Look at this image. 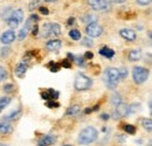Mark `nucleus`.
Listing matches in <instances>:
<instances>
[{
  "mask_svg": "<svg viewBox=\"0 0 152 146\" xmlns=\"http://www.w3.org/2000/svg\"><path fill=\"white\" fill-rule=\"evenodd\" d=\"M111 103L115 104V105L122 103V96L118 93V92H115V93L112 95V97H111Z\"/></svg>",
  "mask_w": 152,
  "mask_h": 146,
  "instance_id": "25",
  "label": "nucleus"
},
{
  "mask_svg": "<svg viewBox=\"0 0 152 146\" xmlns=\"http://www.w3.org/2000/svg\"><path fill=\"white\" fill-rule=\"evenodd\" d=\"M120 74H118V69L117 68H108L104 73V81L105 84L109 89H115L117 87L118 82H120Z\"/></svg>",
  "mask_w": 152,
  "mask_h": 146,
  "instance_id": "2",
  "label": "nucleus"
},
{
  "mask_svg": "<svg viewBox=\"0 0 152 146\" xmlns=\"http://www.w3.org/2000/svg\"><path fill=\"white\" fill-rule=\"evenodd\" d=\"M143 127L145 129V130H148L149 132H151L152 130V120L150 118H148V119H144L143 120Z\"/></svg>",
  "mask_w": 152,
  "mask_h": 146,
  "instance_id": "26",
  "label": "nucleus"
},
{
  "mask_svg": "<svg viewBox=\"0 0 152 146\" xmlns=\"http://www.w3.org/2000/svg\"><path fill=\"white\" fill-rule=\"evenodd\" d=\"M86 33L88 37H98L103 34V27L97 22L88 24V26L86 27Z\"/></svg>",
  "mask_w": 152,
  "mask_h": 146,
  "instance_id": "6",
  "label": "nucleus"
},
{
  "mask_svg": "<svg viewBox=\"0 0 152 146\" xmlns=\"http://www.w3.org/2000/svg\"><path fill=\"white\" fill-rule=\"evenodd\" d=\"M140 58H142V53H140L139 49H135V50H131V52L129 53V60L132 61V62L138 61Z\"/></svg>",
  "mask_w": 152,
  "mask_h": 146,
  "instance_id": "20",
  "label": "nucleus"
},
{
  "mask_svg": "<svg viewBox=\"0 0 152 146\" xmlns=\"http://www.w3.org/2000/svg\"><path fill=\"white\" fill-rule=\"evenodd\" d=\"M92 58H94V54L91 52H87L86 55H84V58H88V60H91Z\"/></svg>",
  "mask_w": 152,
  "mask_h": 146,
  "instance_id": "42",
  "label": "nucleus"
},
{
  "mask_svg": "<svg viewBox=\"0 0 152 146\" xmlns=\"http://www.w3.org/2000/svg\"><path fill=\"white\" fill-rule=\"evenodd\" d=\"M9 48H2L1 49V56L2 58H6V56H8V54H9Z\"/></svg>",
  "mask_w": 152,
  "mask_h": 146,
  "instance_id": "38",
  "label": "nucleus"
},
{
  "mask_svg": "<svg viewBox=\"0 0 152 146\" xmlns=\"http://www.w3.org/2000/svg\"><path fill=\"white\" fill-rule=\"evenodd\" d=\"M69 36H70L73 40L77 41V40H80V39H81V32H80V30H77V29H71V30L69 32Z\"/></svg>",
  "mask_w": 152,
  "mask_h": 146,
  "instance_id": "23",
  "label": "nucleus"
},
{
  "mask_svg": "<svg viewBox=\"0 0 152 146\" xmlns=\"http://www.w3.org/2000/svg\"><path fill=\"white\" fill-rule=\"evenodd\" d=\"M0 146H8V145H6V144H1V143H0Z\"/></svg>",
  "mask_w": 152,
  "mask_h": 146,
  "instance_id": "49",
  "label": "nucleus"
},
{
  "mask_svg": "<svg viewBox=\"0 0 152 146\" xmlns=\"http://www.w3.org/2000/svg\"><path fill=\"white\" fill-rule=\"evenodd\" d=\"M26 71H27V63L26 62H24V61H21V62H19L18 63V65H17V68H15V71H14V74L18 76V77H24L25 76V74H26Z\"/></svg>",
  "mask_w": 152,
  "mask_h": 146,
  "instance_id": "12",
  "label": "nucleus"
},
{
  "mask_svg": "<svg viewBox=\"0 0 152 146\" xmlns=\"http://www.w3.org/2000/svg\"><path fill=\"white\" fill-rule=\"evenodd\" d=\"M98 137V132L95 127L92 126H88L86 129H83L80 134H79V139L77 142L81 144V145H88V144H91L94 143Z\"/></svg>",
  "mask_w": 152,
  "mask_h": 146,
  "instance_id": "1",
  "label": "nucleus"
},
{
  "mask_svg": "<svg viewBox=\"0 0 152 146\" xmlns=\"http://www.w3.org/2000/svg\"><path fill=\"white\" fill-rule=\"evenodd\" d=\"M55 142H56V137H55V136H50V134H49V136H43V137L40 139V144L45 146L53 145Z\"/></svg>",
  "mask_w": 152,
  "mask_h": 146,
  "instance_id": "16",
  "label": "nucleus"
},
{
  "mask_svg": "<svg viewBox=\"0 0 152 146\" xmlns=\"http://www.w3.org/2000/svg\"><path fill=\"white\" fill-rule=\"evenodd\" d=\"M151 2V0H137V4L140 5V6H146Z\"/></svg>",
  "mask_w": 152,
  "mask_h": 146,
  "instance_id": "39",
  "label": "nucleus"
},
{
  "mask_svg": "<svg viewBox=\"0 0 152 146\" xmlns=\"http://www.w3.org/2000/svg\"><path fill=\"white\" fill-rule=\"evenodd\" d=\"M40 12H41L43 15H48V14H49V11H48L46 7H40Z\"/></svg>",
  "mask_w": 152,
  "mask_h": 146,
  "instance_id": "40",
  "label": "nucleus"
},
{
  "mask_svg": "<svg viewBox=\"0 0 152 146\" xmlns=\"http://www.w3.org/2000/svg\"><path fill=\"white\" fill-rule=\"evenodd\" d=\"M82 45H83V46H86V47H91V46L94 45V42H92V40H91V39L87 37V39H83V40H82Z\"/></svg>",
  "mask_w": 152,
  "mask_h": 146,
  "instance_id": "32",
  "label": "nucleus"
},
{
  "mask_svg": "<svg viewBox=\"0 0 152 146\" xmlns=\"http://www.w3.org/2000/svg\"><path fill=\"white\" fill-rule=\"evenodd\" d=\"M97 18L92 14H86L83 18H82V21L86 22V24H92V22H96Z\"/></svg>",
  "mask_w": 152,
  "mask_h": 146,
  "instance_id": "22",
  "label": "nucleus"
},
{
  "mask_svg": "<svg viewBox=\"0 0 152 146\" xmlns=\"http://www.w3.org/2000/svg\"><path fill=\"white\" fill-rule=\"evenodd\" d=\"M99 54H101L102 56H104V58H114V55H115V52H114L112 49L108 48V47H103L102 49H99Z\"/></svg>",
  "mask_w": 152,
  "mask_h": 146,
  "instance_id": "17",
  "label": "nucleus"
},
{
  "mask_svg": "<svg viewBox=\"0 0 152 146\" xmlns=\"http://www.w3.org/2000/svg\"><path fill=\"white\" fill-rule=\"evenodd\" d=\"M45 1H47V2H54V1H56V0H45Z\"/></svg>",
  "mask_w": 152,
  "mask_h": 146,
  "instance_id": "48",
  "label": "nucleus"
},
{
  "mask_svg": "<svg viewBox=\"0 0 152 146\" xmlns=\"http://www.w3.org/2000/svg\"><path fill=\"white\" fill-rule=\"evenodd\" d=\"M102 119H104V120H108V119H109V116H108L107 114H103V115H102Z\"/></svg>",
  "mask_w": 152,
  "mask_h": 146,
  "instance_id": "45",
  "label": "nucleus"
},
{
  "mask_svg": "<svg viewBox=\"0 0 152 146\" xmlns=\"http://www.w3.org/2000/svg\"><path fill=\"white\" fill-rule=\"evenodd\" d=\"M74 22H75V18H69L67 20V26H73Z\"/></svg>",
  "mask_w": 152,
  "mask_h": 146,
  "instance_id": "41",
  "label": "nucleus"
},
{
  "mask_svg": "<svg viewBox=\"0 0 152 146\" xmlns=\"http://www.w3.org/2000/svg\"><path fill=\"white\" fill-rule=\"evenodd\" d=\"M21 110L20 109H17V110H14V111H12L9 115H7V116L5 117L4 119H6V120H15V119H18V118H20V116H21Z\"/></svg>",
  "mask_w": 152,
  "mask_h": 146,
  "instance_id": "18",
  "label": "nucleus"
},
{
  "mask_svg": "<svg viewBox=\"0 0 152 146\" xmlns=\"http://www.w3.org/2000/svg\"><path fill=\"white\" fill-rule=\"evenodd\" d=\"M116 114L118 117H126L129 115V105L125 103H120L116 105Z\"/></svg>",
  "mask_w": 152,
  "mask_h": 146,
  "instance_id": "14",
  "label": "nucleus"
},
{
  "mask_svg": "<svg viewBox=\"0 0 152 146\" xmlns=\"http://www.w3.org/2000/svg\"><path fill=\"white\" fill-rule=\"evenodd\" d=\"M48 67L50 68V71H52V73H58V71L60 70L61 65H60V64H56L55 62H50Z\"/></svg>",
  "mask_w": 152,
  "mask_h": 146,
  "instance_id": "29",
  "label": "nucleus"
},
{
  "mask_svg": "<svg viewBox=\"0 0 152 146\" xmlns=\"http://www.w3.org/2000/svg\"><path fill=\"white\" fill-rule=\"evenodd\" d=\"M30 19H32L33 21H39V17H37L36 14H32V15H30Z\"/></svg>",
  "mask_w": 152,
  "mask_h": 146,
  "instance_id": "43",
  "label": "nucleus"
},
{
  "mask_svg": "<svg viewBox=\"0 0 152 146\" xmlns=\"http://www.w3.org/2000/svg\"><path fill=\"white\" fill-rule=\"evenodd\" d=\"M7 76H8V74H7V70H6L4 67H1V65H0V82H1L2 80L7 78Z\"/></svg>",
  "mask_w": 152,
  "mask_h": 146,
  "instance_id": "31",
  "label": "nucleus"
},
{
  "mask_svg": "<svg viewBox=\"0 0 152 146\" xmlns=\"http://www.w3.org/2000/svg\"><path fill=\"white\" fill-rule=\"evenodd\" d=\"M37 146H45V145H41V144H39V145H37Z\"/></svg>",
  "mask_w": 152,
  "mask_h": 146,
  "instance_id": "50",
  "label": "nucleus"
},
{
  "mask_svg": "<svg viewBox=\"0 0 152 146\" xmlns=\"http://www.w3.org/2000/svg\"><path fill=\"white\" fill-rule=\"evenodd\" d=\"M88 4L94 11H107L110 7L107 0H88Z\"/></svg>",
  "mask_w": 152,
  "mask_h": 146,
  "instance_id": "7",
  "label": "nucleus"
},
{
  "mask_svg": "<svg viewBox=\"0 0 152 146\" xmlns=\"http://www.w3.org/2000/svg\"><path fill=\"white\" fill-rule=\"evenodd\" d=\"M74 61L77 63V65H84V58H81V56H76V58H74Z\"/></svg>",
  "mask_w": 152,
  "mask_h": 146,
  "instance_id": "35",
  "label": "nucleus"
},
{
  "mask_svg": "<svg viewBox=\"0 0 152 146\" xmlns=\"http://www.w3.org/2000/svg\"><path fill=\"white\" fill-rule=\"evenodd\" d=\"M139 109H140V103H133V104L129 105V115L137 112Z\"/></svg>",
  "mask_w": 152,
  "mask_h": 146,
  "instance_id": "24",
  "label": "nucleus"
},
{
  "mask_svg": "<svg viewBox=\"0 0 152 146\" xmlns=\"http://www.w3.org/2000/svg\"><path fill=\"white\" fill-rule=\"evenodd\" d=\"M39 34V26L35 24L34 26H33V28H32V35L33 36H36Z\"/></svg>",
  "mask_w": 152,
  "mask_h": 146,
  "instance_id": "37",
  "label": "nucleus"
},
{
  "mask_svg": "<svg viewBox=\"0 0 152 146\" xmlns=\"http://www.w3.org/2000/svg\"><path fill=\"white\" fill-rule=\"evenodd\" d=\"M64 146H70V145H64Z\"/></svg>",
  "mask_w": 152,
  "mask_h": 146,
  "instance_id": "51",
  "label": "nucleus"
},
{
  "mask_svg": "<svg viewBox=\"0 0 152 146\" xmlns=\"http://www.w3.org/2000/svg\"><path fill=\"white\" fill-rule=\"evenodd\" d=\"M41 97H42V99H45L47 102L48 101H56L59 98V92L54 89H48V90L41 92Z\"/></svg>",
  "mask_w": 152,
  "mask_h": 146,
  "instance_id": "9",
  "label": "nucleus"
},
{
  "mask_svg": "<svg viewBox=\"0 0 152 146\" xmlns=\"http://www.w3.org/2000/svg\"><path fill=\"white\" fill-rule=\"evenodd\" d=\"M118 74H120V78H122V80L126 78V76H128V69L125 67H122L121 69H118Z\"/></svg>",
  "mask_w": 152,
  "mask_h": 146,
  "instance_id": "30",
  "label": "nucleus"
},
{
  "mask_svg": "<svg viewBox=\"0 0 152 146\" xmlns=\"http://www.w3.org/2000/svg\"><path fill=\"white\" fill-rule=\"evenodd\" d=\"M132 77L137 84L144 83L149 77V70L143 67H135L132 69Z\"/></svg>",
  "mask_w": 152,
  "mask_h": 146,
  "instance_id": "5",
  "label": "nucleus"
},
{
  "mask_svg": "<svg viewBox=\"0 0 152 146\" xmlns=\"http://www.w3.org/2000/svg\"><path fill=\"white\" fill-rule=\"evenodd\" d=\"M61 46H62V41L58 40V39H53L46 43V48L49 52H58L61 48Z\"/></svg>",
  "mask_w": 152,
  "mask_h": 146,
  "instance_id": "11",
  "label": "nucleus"
},
{
  "mask_svg": "<svg viewBox=\"0 0 152 146\" xmlns=\"http://www.w3.org/2000/svg\"><path fill=\"white\" fill-rule=\"evenodd\" d=\"M63 68H70L71 67V62H69L68 60H63V61H61V64Z\"/></svg>",
  "mask_w": 152,
  "mask_h": 146,
  "instance_id": "36",
  "label": "nucleus"
},
{
  "mask_svg": "<svg viewBox=\"0 0 152 146\" xmlns=\"http://www.w3.org/2000/svg\"><path fill=\"white\" fill-rule=\"evenodd\" d=\"M120 35H121L123 39L128 40V41H133V40H136V37H137L136 32H135V30H132V29H130V28L121 29V30H120Z\"/></svg>",
  "mask_w": 152,
  "mask_h": 146,
  "instance_id": "10",
  "label": "nucleus"
},
{
  "mask_svg": "<svg viewBox=\"0 0 152 146\" xmlns=\"http://www.w3.org/2000/svg\"><path fill=\"white\" fill-rule=\"evenodd\" d=\"M15 37H17L15 32H14V30H12V29H9V30H6V32H4V33L1 34V36H0V41H1V43H2V45L7 46V45H11V43L15 40Z\"/></svg>",
  "mask_w": 152,
  "mask_h": 146,
  "instance_id": "8",
  "label": "nucleus"
},
{
  "mask_svg": "<svg viewBox=\"0 0 152 146\" xmlns=\"http://www.w3.org/2000/svg\"><path fill=\"white\" fill-rule=\"evenodd\" d=\"M13 90H14V86H13V84H6V86L4 87V91L7 92V93L12 92Z\"/></svg>",
  "mask_w": 152,
  "mask_h": 146,
  "instance_id": "34",
  "label": "nucleus"
},
{
  "mask_svg": "<svg viewBox=\"0 0 152 146\" xmlns=\"http://www.w3.org/2000/svg\"><path fill=\"white\" fill-rule=\"evenodd\" d=\"M46 105H47L48 108H59V106H60V104H59L58 102H55V101H48V102L46 103Z\"/></svg>",
  "mask_w": 152,
  "mask_h": 146,
  "instance_id": "33",
  "label": "nucleus"
},
{
  "mask_svg": "<svg viewBox=\"0 0 152 146\" xmlns=\"http://www.w3.org/2000/svg\"><path fill=\"white\" fill-rule=\"evenodd\" d=\"M92 84V81L88 76H86L84 74H77L75 77V82H74V87L79 91H84L88 90Z\"/></svg>",
  "mask_w": 152,
  "mask_h": 146,
  "instance_id": "3",
  "label": "nucleus"
},
{
  "mask_svg": "<svg viewBox=\"0 0 152 146\" xmlns=\"http://www.w3.org/2000/svg\"><path fill=\"white\" fill-rule=\"evenodd\" d=\"M124 130H125V132L129 133V134H135V133H136V127H135L133 125H130V124L125 125V126H124Z\"/></svg>",
  "mask_w": 152,
  "mask_h": 146,
  "instance_id": "28",
  "label": "nucleus"
},
{
  "mask_svg": "<svg viewBox=\"0 0 152 146\" xmlns=\"http://www.w3.org/2000/svg\"><path fill=\"white\" fill-rule=\"evenodd\" d=\"M41 36L42 37H48L49 36V24H45L42 30H41Z\"/></svg>",
  "mask_w": 152,
  "mask_h": 146,
  "instance_id": "27",
  "label": "nucleus"
},
{
  "mask_svg": "<svg viewBox=\"0 0 152 146\" xmlns=\"http://www.w3.org/2000/svg\"><path fill=\"white\" fill-rule=\"evenodd\" d=\"M80 111H81L80 105L75 104V105H71L70 108H68V110H67L66 115H67V116H76V115H77Z\"/></svg>",
  "mask_w": 152,
  "mask_h": 146,
  "instance_id": "19",
  "label": "nucleus"
},
{
  "mask_svg": "<svg viewBox=\"0 0 152 146\" xmlns=\"http://www.w3.org/2000/svg\"><path fill=\"white\" fill-rule=\"evenodd\" d=\"M74 58H75V56H74L73 54H70V53L68 54V58H70V60H74Z\"/></svg>",
  "mask_w": 152,
  "mask_h": 146,
  "instance_id": "47",
  "label": "nucleus"
},
{
  "mask_svg": "<svg viewBox=\"0 0 152 146\" xmlns=\"http://www.w3.org/2000/svg\"><path fill=\"white\" fill-rule=\"evenodd\" d=\"M22 20H24V12L21 8H18L11 13L9 18L7 19V25L11 28H18L19 25L22 22Z\"/></svg>",
  "mask_w": 152,
  "mask_h": 146,
  "instance_id": "4",
  "label": "nucleus"
},
{
  "mask_svg": "<svg viewBox=\"0 0 152 146\" xmlns=\"http://www.w3.org/2000/svg\"><path fill=\"white\" fill-rule=\"evenodd\" d=\"M109 1H111V2H114V4H122V2H124V1H126V0H109Z\"/></svg>",
  "mask_w": 152,
  "mask_h": 146,
  "instance_id": "44",
  "label": "nucleus"
},
{
  "mask_svg": "<svg viewBox=\"0 0 152 146\" xmlns=\"http://www.w3.org/2000/svg\"><path fill=\"white\" fill-rule=\"evenodd\" d=\"M12 131H13V127L8 120H6V119L0 120V132L2 134H9Z\"/></svg>",
  "mask_w": 152,
  "mask_h": 146,
  "instance_id": "13",
  "label": "nucleus"
},
{
  "mask_svg": "<svg viewBox=\"0 0 152 146\" xmlns=\"http://www.w3.org/2000/svg\"><path fill=\"white\" fill-rule=\"evenodd\" d=\"M91 111H92V109H90V108H87V110H86L84 112H86V114H90Z\"/></svg>",
  "mask_w": 152,
  "mask_h": 146,
  "instance_id": "46",
  "label": "nucleus"
},
{
  "mask_svg": "<svg viewBox=\"0 0 152 146\" xmlns=\"http://www.w3.org/2000/svg\"><path fill=\"white\" fill-rule=\"evenodd\" d=\"M61 35V27L59 24L56 22H53V24H49V36L52 37H58Z\"/></svg>",
  "mask_w": 152,
  "mask_h": 146,
  "instance_id": "15",
  "label": "nucleus"
},
{
  "mask_svg": "<svg viewBox=\"0 0 152 146\" xmlns=\"http://www.w3.org/2000/svg\"><path fill=\"white\" fill-rule=\"evenodd\" d=\"M11 103V97H1L0 98V112L4 110V109H6V106L8 105Z\"/></svg>",
  "mask_w": 152,
  "mask_h": 146,
  "instance_id": "21",
  "label": "nucleus"
}]
</instances>
